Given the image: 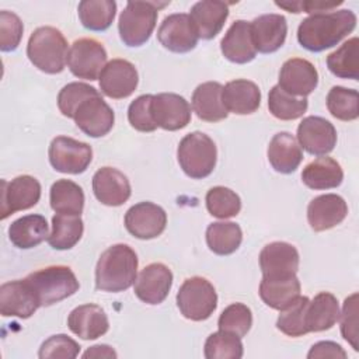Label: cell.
I'll list each match as a JSON object with an SVG mask.
<instances>
[{"label":"cell","instance_id":"cell-1","mask_svg":"<svg viewBox=\"0 0 359 359\" xmlns=\"http://www.w3.org/2000/svg\"><path fill=\"white\" fill-rule=\"evenodd\" d=\"M355 27L356 15L352 10L317 13L300 22L297 41L310 52H323L341 42Z\"/></svg>","mask_w":359,"mask_h":359},{"label":"cell","instance_id":"cell-2","mask_svg":"<svg viewBox=\"0 0 359 359\" xmlns=\"http://www.w3.org/2000/svg\"><path fill=\"white\" fill-rule=\"evenodd\" d=\"M137 255L126 244L107 248L95 266V287L102 292H123L137 278Z\"/></svg>","mask_w":359,"mask_h":359},{"label":"cell","instance_id":"cell-3","mask_svg":"<svg viewBox=\"0 0 359 359\" xmlns=\"http://www.w3.org/2000/svg\"><path fill=\"white\" fill-rule=\"evenodd\" d=\"M67 53V41L55 27H39L28 39L27 56L43 73L57 74L63 72Z\"/></svg>","mask_w":359,"mask_h":359},{"label":"cell","instance_id":"cell-4","mask_svg":"<svg viewBox=\"0 0 359 359\" xmlns=\"http://www.w3.org/2000/svg\"><path fill=\"white\" fill-rule=\"evenodd\" d=\"M39 306L55 304L74 294L80 283L74 272L65 265H52L38 269L25 278Z\"/></svg>","mask_w":359,"mask_h":359},{"label":"cell","instance_id":"cell-5","mask_svg":"<svg viewBox=\"0 0 359 359\" xmlns=\"http://www.w3.org/2000/svg\"><path fill=\"white\" fill-rule=\"evenodd\" d=\"M167 4V1H128L118 21L121 41L126 46L146 43L156 27L158 10Z\"/></svg>","mask_w":359,"mask_h":359},{"label":"cell","instance_id":"cell-6","mask_svg":"<svg viewBox=\"0 0 359 359\" xmlns=\"http://www.w3.org/2000/svg\"><path fill=\"white\" fill-rule=\"evenodd\" d=\"M177 157L180 167L188 177L202 180L215 170L217 150L215 142L208 135L196 130L181 139Z\"/></svg>","mask_w":359,"mask_h":359},{"label":"cell","instance_id":"cell-7","mask_svg":"<svg viewBox=\"0 0 359 359\" xmlns=\"http://www.w3.org/2000/svg\"><path fill=\"white\" fill-rule=\"evenodd\" d=\"M177 306L185 318L203 321L216 310L217 294L208 279L192 276L185 279L181 285L177 293Z\"/></svg>","mask_w":359,"mask_h":359},{"label":"cell","instance_id":"cell-8","mask_svg":"<svg viewBox=\"0 0 359 359\" xmlns=\"http://www.w3.org/2000/svg\"><path fill=\"white\" fill-rule=\"evenodd\" d=\"M50 165L65 174H81L93 160L91 146L69 136H57L49 144Z\"/></svg>","mask_w":359,"mask_h":359},{"label":"cell","instance_id":"cell-9","mask_svg":"<svg viewBox=\"0 0 359 359\" xmlns=\"http://www.w3.org/2000/svg\"><path fill=\"white\" fill-rule=\"evenodd\" d=\"M107 63V50L101 42L94 38H80L73 42L67 53V66L70 72L84 80L100 79Z\"/></svg>","mask_w":359,"mask_h":359},{"label":"cell","instance_id":"cell-10","mask_svg":"<svg viewBox=\"0 0 359 359\" xmlns=\"http://www.w3.org/2000/svg\"><path fill=\"white\" fill-rule=\"evenodd\" d=\"M41 184L31 175H18L11 181L1 180L0 209L1 220L10 215L29 209L39 202Z\"/></svg>","mask_w":359,"mask_h":359},{"label":"cell","instance_id":"cell-11","mask_svg":"<svg viewBox=\"0 0 359 359\" xmlns=\"http://www.w3.org/2000/svg\"><path fill=\"white\" fill-rule=\"evenodd\" d=\"M77 128L90 137L105 136L114 126L112 108L101 98L100 93L84 100L73 116Z\"/></svg>","mask_w":359,"mask_h":359},{"label":"cell","instance_id":"cell-12","mask_svg":"<svg viewBox=\"0 0 359 359\" xmlns=\"http://www.w3.org/2000/svg\"><path fill=\"white\" fill-rule=\"evenodd\" d=\"M167 224L165 210L153 202H139L128 209L125 227L136 238L150 240L160 236Z\"/></svg>","mask_w":359,"mask_h":359},{"label":"cell","instance_id":"cell-13","mask_svg":"<svg viewBox=\"0 0 359 359\" xmlns=\"http://www.w3.org/2000/svg\"><path fill=\"white\" fill-rule=\"evenodd\" d=\"M158 42L175 53H187L198 43V34L188 14L175 13L167 15L157 31Z\"/></svg>","mask_w":359,"mask_h":359},{"label":"cell","instance_id":"cell-14","mask_svg":"<svg viewBox=\"0 0 359 359\" xmlns=\"http://www.w3.org/2000/svg\"><path fill=\"white\" fill-rule=\"evenodd\" d=\"M297 142L307 153L325 156L337 144V130L325 118L306 116L297 126Z\"/></svg>","mask_w":359,"mask_h":359},{"label":"cell","instance_id":"cell-15","mask_svg":"<svg viewBox=\"0 0 359 359\" xmlns=\"http://www.w3.org/2000/svg\"><path fill=\"white\" fill-rule=\"evenodd\" d=\"M139 76L136 67L125 59L109 60L100 74V88L109 98L121 100L129 97L137 87Z\"/></svg>","mask_w":359,"mask_h":359},{"label":"cell","instance_id":"cell-16","mask_svg":"<svg viewBox=\"0 0 359 359\" xmlns=\"http://www.w3.org/2000/svg\"><path fill=\"white\" fill-rule=\"evenodd\" d=\"M151 115L156 125L164 130H180L191 121V105L175 93L153 95Z\"/></svg>","mask_w":359,"mask_h":359},{"label":"cell","instance_id":"cell-17","mask_svg":"<svg viewBox=\"0 0 359 359\" xmlns=\"http://www.w3.org/2000/svg\"><path fill=\"white\" fill-rule=\"evenodd\" d=\"M172 286V272L160 262L144 266L135 280V294L147 304H160Z\"/></svg>","mask_w":359,"mask_h":359},{"label":"cell","instance_id":"cell-18","mask_svg":"<svg viewBox=\"0 0 359 359\" xmlns=\"http://www.w3.org/2000/svg\"><path fill=\"white\" fill-rule=\"evenodd\" d=\"M318 84V73L314 65L306 59L292 57L279 72V87L294 97H307Z\"/></svg>","mask_w":359,"mask_h":359},{"label":"cell","instance_id":"cell-19","mask_svg":"<svg viewBox=\"0 0 359 359\" xmlns=\"http://www.w3.org/2000/svg\"><path fill=\"white\" fill-rule=\"evenodd\" d=\"M41 307L25 279L6 282L0 286V313L3 317L28 318Z\"/></svg>","mask_w":359,"mask_h":359},{"label":"cell","instance_id":"cell-20","mask_svg":"<svg viewBox=\"0 0 359 359\" xmlns=\"http://www.w3.org/2000/svg\"><path fill=\"white\" fill-rule=\"evenodd\" d=\"M93 192L107 206L123 205L132 194L128 177L114 167H102L93 175Z\"/></svg>","mask_w":359,"mask_h":359},{"label":"cell","instance_id":"cell-21","mask_svg":"<svg viewBox=\"0 0 359 359\" xmlns=\"http://www.w3.org/2000/svg\"><path fill=\"white\" fill-rule=\"evenodd\" d=\"M348 215V205L337 194L316 196L307 206V220L314 231H324L339 224Z\"/></svg>","mask_w":359,"mask_h":359},{"label":"cell","instance_id":"cell-22","mask_svg":"<svg viewBox=\"0 0 359 359\" xmlns=\"http://www.w3.org/2000/svg\"><path fill=\"white\" fill-rule=\"evenodd\" d=\"M299 252L296 247L285 241L266 244L259 254L262 276L296 275L299 269Z\"/></svg>","mask_w":359,"mask_h":359},{"label":"cell","instance_id":"cell-23","mask_svg":"<svg viewBox=\"0 0 359 359\" xmlns=\"http://www.w3.org/2000/svg\"><path fill=\"white\" fill-rule=\"evenodd\" d=\"M254 46L261 53L276 52L286 39L287 22L280 14H262L251 22Z\"/></svg>","mask_w":359,"mask_h":359},{"label":"cell","instance_id":"cell-24","mask_svg":"<svg viewBox=\"0 0 359 359\" xmlns=\"http://www.w3.org/2000/svg\"><path fill=\"white\" fill-rule=\"evenodd\" d=\"M229 17V4L219 0H202L191 7L189 18L202 39L215 38Z\"/></svg>","mask_w":359,"mask_h":359},{"label":"cell","instance_id":"cell-25","mask_svg":"<svg viewBox=\"0 0 359 359\" xmlns=\"http://www.w3.org/2000/svg\"><path fill=\"white\" fill-rule=\"evenodd\" d=\"M220 49L223 56L233 63L244 65L251 62L257 55V49L254 46L250 22L244 20L234 21L224 34Z\"/></svg>","mask_w":359,"mask_h":359},{"label":"cell","instance_id":"cell-26","mask_svg":"<svg viewBox=\"0 0 359 359\" xmlns=\"http://www.w3.org/2000/svg\"><path fill=\"white\" fill-rule=\"evenodd\" d=\"M67 325L73 334L87 341L104 335L109 328V321L100 306L87 303L70 311Z\"/></svg>","mask_w":359,"mask_h":359},{"label":"cell","instance_id":"cell-27","mask_svg":"<svg viewBox=\"0 0 359 359\" xmlns=\"http://www.w3.org/2000/svg\"><path fill=\"white\" fill-rule=\"evenodd\" d=\"M222 101L227 112L248 115L258 109L261 104V91L254 81L236 79L223 87Z\"/></svg>","mask_w":359,"mask_h":359},{"label":"cell","instance_id":"cell-28","mask_svg":"<svg viewBox=\"0 0 359 359\" xmlns=\"http://www.w3.org/2000/svg\"><path fill=\"white\" fill-rule=\"evenodd\" d=\"M268 160L272 168L280 174L296 171L303 160V151L297 139L289 132L276 133L268 146Z\"/></svg>","mask_w":359,"mask_h":359},{"label":"cell","instance_id":"cell-29","mask_svg":"<svg viewBox=\"0 0 359 359\" xmlns=\"http://www.w3.org/2000/svg\"><path fill=\"white\" fill-rule=\"evenodd\" d=\"M300 296V282L296 275L262 276L259 297L275 310H282Z\"/></svg>","mask_w":359,"mask_h":359},{"label":"cell","instance_id":"cell-30","mask_svg":"<svg viewBox=\"0 0 359 359\" xmlns=\"http://www.w3.org/2000/svg\"><path fill=\"white\" fill-rule=\"evenodd\" d=\"M223 86L217 81H206L199 84L192 94V109L196 116L206 122H217L226 119L229 112L222 101Z\"/></svg>","mask_w":359,"mask_h":359},{"label":"cell","instance_id":"cell-31","mask_svg":"<svg viewBox=\"0 0 359 359\" xmlns=\"http://www.w3.org/2000/svg\"><path fill=\"white\" fill-rule=\"evenodd\" d=\"M306 327L309 332L330 330L339 320L337 297L330 292H321L309 302L306 309Z\"/></svg>","mask_w":359,"mask_h":359},{"label":"cell","instance_id":"cell-32","mask_svg":"<svg viewBox=\"0 0 359 359\" xmlns=\"http://www.w3.org/2000/svg\"><path fill=\"white\" fill-rule=\"evenodd\" d=\"M344 171L331 157H318L309 163L302 172V181L311 189H331L341 185Z\"/></svg>","mask_w":359,"mask_h":359},{"label":"cell","instance_id":"cell-33","mask_svg":"<svg viewBox=\"0 0 359 359\" xmlns=\"http://www.w3.org/2000/svg\"><path fill=\"white\" fill-rule=\"evenodd\" d=\"M8 238L22 250L36 247L48 238V222L42 215L22 216L10 224Z\"/></svg>","mask_w":359,"mask_h":359},{"label":"cell","instance_id":"cell-34","mask_svg":"<svg viewBox=\"0 0 359 359\" xmlns=\"http://www.w3.org/2000/svg\"><path fill=\"white\" fill-rule=\"evenodd\" d=\"M83 230L80 215L56 213L52 217V231L46 240L55 250H70L80 241Z\"/></svg>","mask_w":359,"mask_h":359},{"label":"cell","instance_id":"cell-35","mask_svg":"<svg viewBox=\"0 0 359 359\" xmlns=\"http://www.w3.org/2000/svg\"><path fill=\"white\" fill-rule=\"evenodd\" d=\"M50 208L56 213L81 215L84 209V192L81 187L70 180H57L49 192Z\"/></svg>","mask_w":359,"mask_h":359},{"label":"cell","instance_id":"cell-36","mask_svg":"<svg viewBox=\"0 0 359 359\" xmlns=\"http://www.w3.org/2000/svg\"><path fill=\"white\" fill-rule=\"evenodd\" d=\"M359 39L356 36L344 42L327 56L330 72L339 79H359Z\"/></svg>","mask_w":359,"mask_h":359},{"label":"cell","instance_id":"cell-37","mask_svg":"<svg viewBox=\"0 0 359 359\" xmlns=\"http://www.w3.org/2000/svg\"><path fill=\"white\" fill-rule=\"evenodd\" d=\"M243 241V231L237 223L216 222L206 229V243L217 255L233 254Z\"/></svg>","mask_w":359,"mask_h":359},{"label":"cell","instance_id":"cell-38","mask_svg":"<svg viewBox=\"0 0 359 359\" xmlns=\"http://www.w3.org/2000/svg\"><path fill=\"white\" fill-rule=\"evenodd\" d=\"M79 18L90 31H105L115 18L116 3L114 0H83L79 3Z\"/></svg>","mask_w":359,"mask_h":359},{"label":"cell","instance_id":"cell-39","mask_svg":"<svg viewBox=\"0 0 359 359\" xmlns=\"http://www.w3.org/2000/svg\"><path fill=\"white\" fill-rule=\"evenodd\" d=\"M309 102L306 97H294L282 90L278 84L273 86L268 95L269 112L280 121H293L307 111Z\"/></svg>","mask_w":359,"mask_h":359},{"label":"cell","instance_id":"cell-40","mask_svg":"<svg viewBox=\"0 0 359 359\" xmlns=\"http://www.w3.org/2000/svg\"><path fill=\"white\" fill-rule=\"evenodd\" d=\"M327 108L339 121H355L359 116V94L353 88L334 86L327 95Z\"/></svg>","mask_w":359,"mask_h":359},{"label":"cell","instance_id":"cell-41","mask_svg":"<svg viewBox=\"0 0 359 359\" xmlns=\"http://www.w3.org/2000/svg\"><path fill=\"white\" fill-rule=\"evenodd\" d=\"M243 353L241 338L222 330L210 334L205 342L203 355L206 359H240Z\"/></svg>","mask_w":359,"mask_h":359},{"label":"cell","instance_id":"cell-42","mask_svg":"<svg viewBox=\"0 0 359 359\" xmlns=\"http://www.w3.org/2000/svg\"><path fill=\"white\" fill-rule=\"evenodd\" d=\"M310 299L306 296H299L289 306L280 310L276 320V328L289 337H302L307 334L306 327V309Z\"/></svg>","mask_w":359,"mask_h":359},{"label":"cell","instance_id":"cell-43","mask_svg":"<svg viewBox=\"0 0 359 359\" xmlns=\"http://www.w3.org/2000/svg\"><path fill=\"white\" fill-rule=\"evenodd\" d=\"M208 212L219 219L234 217L241 210L240 196L226 187H213L206 194Z\"/></svg>","mask_w":359,"mask_h":359},{"label":"cell","instance_id":"cell-44","mask_svg":"<svg viewBox=\"0 0 359 359\" xmlns=\"http://www.w3.org/2000/svg\"><path fill=\"white\" fill-rule=\"evenodd\" d=\"M219 330L234 334L237 337H244L252 325V313L250 307L243 303H233L227 306L217 321Z\"/></svg>","mask_w":359,"mask_h":359},{"label":"cell","instance_id":"cell-45","mask_svg":"<svg viewBox=\"0 0 359 359\" xmlns=\"http://www.w3.org/2000/svg\"><path fill=\"white\" fill-rule=\"evenodd\" d=\"M95 94H98V91L93 86H88L86 83L73 81V83L66 84L59 91V94H57V107H59L60 112L65 116L73 119L77 107L84 100H87L91 95H95Z\"/></svg>","mask_w":359,"mask_h":359},{"label":"cell","instance_id":"cell-46","mask_svg":"<svg viewBox=\"0 0 359 359\" xmlns=\"http://www.w3.org/2000/svg\"><path fill=\"white\" fill-rule=\"evenodd\" d=\"M80 352V345L65 334L49 337L42 342L38 356L41 359H74Z\"/></svg>","mask_w":359,"mask_h":359},{"label":"cell","instance_id":"cell-47","mask_svg":"<svg viewBox=\"0 0 359 359\" xmlns=\"http://www.w3.org/2000/svg\"><path fill=\"white\" fill-rule=\"evenodd\" d=\"M151 94H143L133 100L128 108V121L139 132H153L157 125L151 115Z\"/></svg>","mask_w":359,"mask_h":359},{"label":"cell","instance_id":"cell-48","mask_svg":"<svg viewBox=\"0 0 359 359\" xmlns=\"http://www.w3.org/2000/svg\"><path fill=\"white\" fill-rule=\"evenodd\" d=\"M22 22L20 17L11 11H0V49L11 52L17 49L22 38Z\"/></svg>","mask_w":359,"mask_h":359},{"label":"cell","instance_id":"cell-49","mask_svg":"<svg viewBox=\"0 0 359 359\" xmlns=\"http://www.w3.org/2000/svg\"><path fill=\"white\" fill-rule=\"evenodd\" d=\"M341 334L351 346L358 351V293L345 299L341 313Z\"/></svg>","mask_w":359,"mask_h":359},{"label":"cell","instance_id":"cell-50","mask_svg":"<svg viewBox=\"0 0 359 359\" xmlns=\"http://www.w3.org/2000/svg\"><path fill=\"white\" fill-rule=\"evenodd\" d=\"M309 359H314V358H346V352L342 349V346L337 342L332 341H320L317 344H314L309 353H307Z\"/></svg>","mask_w":359,"mask_h":359},{"label":"cell","instance_id":"cell-51","mask_svg":"<svg viewBox=\"0 0 359 359\" xmlns=\"http://www.w3.org/2000/svg\"><path fill=\"white\" fill-rule=\"evenodd\" d=\"M342 4V1H327V0H306V1H299V13L306 11L310 14H317V13H325L328 10H332Z\"/></svg>","mask_w":359,"mask_h":359},{"label":"cell","instance_id":"cell-52","mask_svg":"<svg viewBox=\"0 0 359 359\" xmlns=\"http://www.w3.org/2000/svg\"><path fill=\"white\" fill-rule=\"evenodd\" d=\"M116 352L108 345H94L90 346L84 353L83 358H116Z\"/></svg>","mask_w":359,"mask_h":359}]
</instances>
